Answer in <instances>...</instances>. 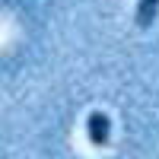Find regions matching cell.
Segmentation results:
<instances>
[{"label": "cell", "mask_w": 159, "mask_h": 159, "mask_svg": "<svg viewBox=\"0 0 159 159\" xmlns=\"http://www.w3.org/2000/svg\"><path fill=\"white\" fill-rule=\"evenodd\" d=\"M156 13H159V0H140L137 3V25L140 29H150Z\"/></svg>", "instance_id": "obj_2"}, {"label": "cell", "mask_w": 159, "mask_h": 159, "mask_svg": "<svg viewBox=\"0 0 159 159\" xmlns=\"http://www.w3.org/2000/svg\"><path fill=\"white\" fill-rule=\"evenodd\" d=\"M86 137H89L92 147H108V140H111V121H108L105 111H89V118H86Z\"/></svg>", "instance_id": "obj_1"}]
</instances>
